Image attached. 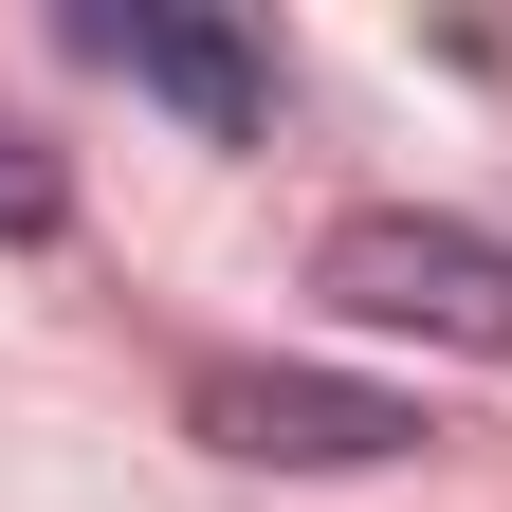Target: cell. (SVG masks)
Here are the masks:
<instances>
[{"label":"cell","mask_w":512,"mask_h":512,"mask_svg":"<svg viewBox=\"0 0 512 512\" xmlns=\"http://www.w3.org/2000/svg\"><path fill=\"white\" fill-rule=\"evenodd\" d=\"M311 293L348 330H403V348H458V366H512V238L439 220V202H348L311 238Z\"/></svg>","instance_id":"cell-1"},{"label":"cell","mask_w":512,"mask_h":512,"mask_svg":"<svg viewBox=\"0 0 512 512\" xmlns=\"http://www.w3.org/2000/svg\"><path fill=\"white\" fill-rule=\"evenodd\" d=\"M183 421H202L220 458H256V476H366V458H421L439 439L403 384H348V366H202Z\"/></svg>","instance_id":"cell-2"},{"label":"cell","mask_w":512,"mask_h":512,"mask_svg":"<svg viewBox=\"0 0 512 512\" xmlns=\"http://www.w3.org/2000/svg\"><path fill=\"white\" fill-rule=\"evenodd\" d=\"M74 55L128 74V92H165V110H202L220 147H238V128H275V55L220 37V19H74Z\"/></svg>","instance_id":"cell-3"},{"label":"cell","mask_w":512,"mask_h":512,"mask_svg":"<svg viewBox=\"0 0 512 512\" xmlns=\"http://www.w3.org/2000/svg\"><path fill=\"white\" fill-rule=\"evenodd\" d=\"M55 220H74V183H55V147H37V128H0V238H55Z\"/></svg>","instance_id":"cell-4"}]
</instances>
